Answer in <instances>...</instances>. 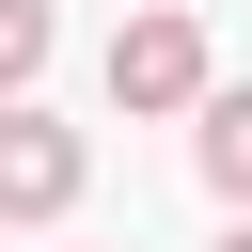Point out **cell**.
Here are the masks:
<instances>
[{"label": "cell", "mask_w": 252, "mask_h": 252, "mask_svg": "<svg viewBox=\"0 0 252 252\" xmlns=\"http://www.w3.org/2000/svg\"><path fill=\"white\" fill-rule=\"evenodd\" d=\"M189 158H205V189H220V205H252V94H205Z\"/></svg>", "instance_id": "3"}, {"label": "cell", "mask_w": 252, "mask_h": 252, "mask_svg": "<svg viewBox=\"0 0 252 252\" xmlns=\"http://www.w3.org/2000/svg\"><path fill=\"white\" fill-rule=\"evenodd\" d=\"M220 79H205V16L189 0H142L126 32H110V110H205Z\"/></svg>", "instance_id": "1"}, {"label": "cell", "mask_w": 252, "mask_h": 252, "mask_svg": "<svg viewBox=\"0 0 252 252\" xmlns=\"http://www.w3.org/2000/svg\"><path fill=\"white\" fill-rule=\"evenodd\" d=\"M47 79V0H0V110Z\"/></svg>", "instance_id": "4"}, {"label": "cell", "mask_w": 252, "mask_h": 252, "mask_svg": "<svg viewBox=\"0 0 252 252\" xmlns=\"http://www.w3.org/2000/svg\"><path fill=\"white\" fill-rule=\"evenodd\" d=\"M220 252H252V220H236V236H220Z\"/></svg>", "instance_id": "5"}, {"label": "cell", "mask_w": 252, "mask_h": 252, "mask_svg": "<svg viewBox=\"0 0 252 252\" xmlns=\"http://www.w3.org/2000/svg\"><path fill=\"white\" fill-rule=\"evenodd\" d=\"M79 205V126H47L32 94L0 110V220H63Z\"/></svg>", "instance_id": "2"}]
</instances>
